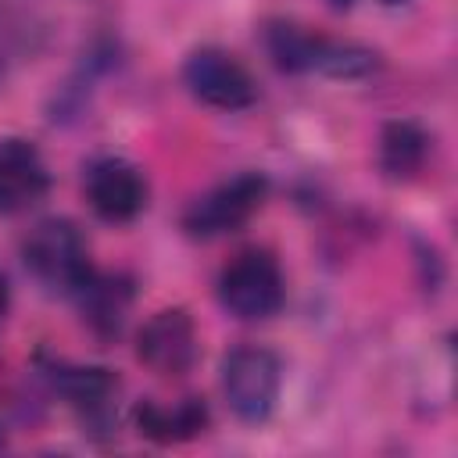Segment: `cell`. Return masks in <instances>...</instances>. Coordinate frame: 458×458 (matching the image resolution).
<instances>
[{
	"instance_id": "2e32d148",
	"label": "cell",
	"mask_w": 458,
	"mask_h": 458,
	"mask_svg": "<svg viewBox=\"0 0 458 458\" xmlns=\"http://www.w3.org/2000/svg\"><path fill=\"white\" fill-rule=\"evenodd\" d=\"M386 7H397V4H408V0H383Z\"/></svg>"
},
{
	"instance_id": "5b68a950",
	"label": "cell",
	"mask_w": 458,
	"mask_h": 458,
	"mask_svg": "<svg viewBox=\"0 0 458 458\" xmlns=\"http://www.w3.org/2000/svg\"><path fill=\"white\" fill-rule=\"evenodd\" d=\"M268 197V179L261 172H240L218 186H211L208 193H200L186 215H182V229L197 240H215L225 233H236L240 225H247L258 208Z\"/></svg>"
},
{
	"instance_id": "7c38bea8",
	"label": "cell",
	"mask_w": 458,
	"mask_h": 458,
	"mask_svg": "<svg viewBox=\"0 0 458 458\" xmlns=\"http://www.w3.org/2000/svg\"><path fill=\"white\" fill-rule=\"evenodd\" d=\"M132 419H136V429L143 437H150L157 444H179V440H190V437L204 433L208 408L197 397H186L175 408H165V404H154V401H140Z\"/></svg>"
},
{
	"instance_id": "30bf717a",
	"label": "cell",
	"mask_w": 458,
	"mask_h": 458,
	"mask_svg": "<svg viewBox=\"0 0 458 458\" xmlns=\"http://www.w3.org/2000/svg\"><path fill=\"white\" fill-rule=\"evenodd\" d=\"M50 190L43 154L29 140H0V215H18L39 204Z\"/></svg>"
},
{
	"instance_id": "5bb4252c",
	"label": "cell",
	"mask_w": 458,
	"mask_h": 458,
	"mask_svg": "<svg viewBox=\"0 0 458 458\" xmlns=\"http://www.w3.org/2000/svg\"><path fill=\"white\" fill-rule=\"evenodd\" d=\"M7 308H11V286H7V279H4V272H0V326H4V318H7Z\"/></svg>"
},
{
	"instance_id": "7a4b0ae2",
	"label": "cell",
	"mask_w": 458,
	"mask_h": 458,
	"mask_svg": "<svg viewBox=\"0 0 458 458\" xmlns=\"http://www.w3.org/2000/svg\"><path fill=\"white\" fill-rule=\"evenodd\" d=\"M21 261L39 286H47L50 293H64V297H75V290L93 276L86 240L79 225L68 218L36 222L29 236L21 240Z\"/></svg>"
},
{
	"instance_id": "277c9868",
	"label": "cell",
	"mask_w": 458,
	"mask_h": 458,
	"mask_svg": "<svg viewBox=\"0 0 458 458\" xmlns=\"http://www.w3.org/2000/svg\"><path fill=\"white\" fill-rule=\"evenodd\" d=\"M279 386H283V365L268 347L243 344L222 358V394L240 422L247 426L265 422L276 411Z\"/></svg>"
},
{
	"instance_id": "6da1fadb",
	"label": "cell",
	"mask_w": 458,
	"mask_h": 458,
	"mask_svg": "<svg viewBox=\"0 0 458 458\" xmlns=\"http://www.w3.org/2000/svg\"><path fill=\"white\" fill-rule=\"evenodd\" d=\"M268 54L283 72H318L329 79H361L376 72V54L369 47L318 36L293 21H272L265 32Z\"/></svg>"
},
{
	"instance_id": "9c48e42d",
	"label": "cell",
	"mask_w": 458,
	"mask_h": 458,
	"mask_svg": "<svg viewBox=\"0 0 458 458\" xmlns=\"http://www.w3.org/2000/svg\"><path fill=\"white\" fill-rule=\"evenodd\" d=\"M47 379H50L54 390L79 411V419H82L89 429H107V426H111L118 379H114L107 369L54 361V365L47 369Z\"/></svg>"
},
{
	"instance_id": "4fadbf2b",
	"label": "cell",
	"mask_w": 458,
	"mask_h": 458,
	"mask_svg": "<svg viewBox=\"0 0 458 458\" xmlns=\"http://www.w3.org/2000/svg\"><path fill=\"white\" fill-rule=\"evenodd\" d=\"M429 154V136L415 122H390L379 136V165L390 179H411Z\"/></svg>"
},
{
	"instance_id": "52a82bcc",
	"label": "cell",
	"mask_w": 458,
	"mask_h": 458,
	"mask_svg": "<svg viewBox=\"0 0 458 458\" xmlns=\"http://www.w3.org/2000/svg\"><path fill=\"white\" fill-rule=\"evenodd\" d=\"M136 358L157 376H168V379L186 376L200 358V340L190 311L186 308L154 311L136 333Z\"/></svg>"
},
{
	"instance_id": "8fae6325",
	"label": "cell",
	"mask_w": 458,
	"mask_h": 458,
	"mask_svg": "<svg viewBox=\"0 0 458 458\" xmlns=\"http://www.w3.org/2000/svg\"><path fill=\"white\" fill-rule=\"evenodd\" d=\"M75 301H79V311L89 322V329L97 336L111 340L125 326V315L132 304V286L122 276H104L93 268V276L75 290Z\"/></svg>"
},
{
	"instance_id": "9a60e30c",
	"label": "cell",
	"mask_w": 458,
	"mask_h": 458,
	"mask_svg": "<svg viewBox=\"0 0 458 458\" xmlns=\"http://www.w3.org/2000/svg\"><path fill=\"white\" fill-rule=\"evenodd\" d=\"M354 0H329V7H336V11H347Z\"/></svg>"
},
{
	"instance_id": "ba28073f",
	"label": "cell",
	"mask_w": 458,
	"mask_h": 458,
	"mask_svg": "<svg viewBox=\"0 0 458 458\" xmlns=\"http://www.w3.org/2000/svg\"><path fill=\"white\" fill-rule=\"evenodd\" d=\"M82 190H86V200H89L93 215L111 222V225L132 222L147 208V179L125 157H97L86 168Z\"/></svg>"
},
{
	"instance_id": "8992f818",
	"label": "cell",
	"mask_w": 458,
	"mask_h": 458,
	"mask_svg": "<svg viewBox=\"0 0 458 458\" xmlns=\"http://www.w3.org/2000/svg\"><path fill=\"white\" fill-rule=\"evenodd\" d=\"M182 86L193 100L215 107V111H247L258 100L254 75L218 47H200L182 64Z\"/></svg>"
},
{
	"instance_id": "e0dca14e",
	"label": "cell",
	"mask_w": 458,
	"mask_h": 458,
	"mask_svg": "<svg viewBox=\"0 0 458 458\" xmlns=\"http://www.w3.org/2000/svg\"><path fill=\"white\" fill-rule=\"evenodd\" d=\"M0 440H4V437H0Z\"/></svg>"
},
{
	"instance_id": "3957f363",
	"label": "cell",
	"mask_w": 458,
	"mask_h": 458,
	"mask_svg": "<svg viewBox=\"0 0 458 458\" xmlns=\"http://www.w3.org/2000/svg\"><path fill=\"white\" fill-rule=\"evenodd\" d=\"M283 301H286L283 268L261 247L240 250L218 276V304L240 322H265L279 315Z\"/></svg>"
}]
</instances>
